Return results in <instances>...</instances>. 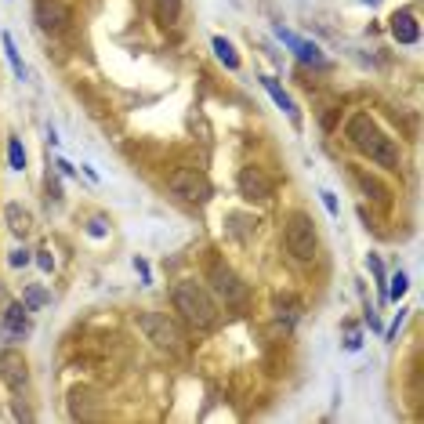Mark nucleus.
Returning a JSON list of instances; mask_svg holds the SVG:
<instances>
[{
    "label": "nucleus",
    "mask_w": 424,
    "mask_h": 424,
    "mask_svg": "<svg viewBox=\"0 0 424 424\" xmlns=\"http://www.w3.org/2000/svg\"><path fill=\"white\" fill-rule=\"evenodd\" d=\"M276 37H279L283 44H287L290 51H294L297 58L305 62V66H316V69H326V66H330V62H326V55H323V51H319V47L312 44V40L297 37V33H290V29H283V26H276Z\"/></svg>",
    "instance_id": "nucleus-9"
},
{
    "label": "nucleus",
    "mask_w": 424,
    "mask_h": 424,
    "mask_svg": "<svg viewBox=\"0 0 424 424\" xmlns=\"http://www.w3.org/2000/svg\"><path fill=\"white\" fill-rule=\"evenodd\" d=\"M175 308L182 312V319L196 330H211L218 323V305L207 287H200L196 279H182L175 287Z\"/></svg>",
    "instance_id": "nucleus-2"
},
{
    "label": "nucleus",
    "mask_w": 424,
    "mask_h": 424,
    "mask_svg": "<svg viewBox=\"0 0 424 424\" xmlns=\"http://www.w3.org/2000/svg\"><path fill=\"white\" fill-rule=\"evenodd\" d=\"M319 196H323V203H326V211L337 214V200H334V193H319Z\"/></svg>",
    "instance_id": "nucleus-22"
},
{
    "label": "nucleus",
    "mask_w": 424,
    "mask_h": 424,
    "mask_svg": "<svg viewBox=\"0 0 424 424\" xmlns=\"http://www.w3.org/2000/svg\"><path fill=\"white\" fill-rule=\"evenodd\" d=\"M26 305H11L8 312H4V334L8 337H22L26 330H29V316H26Z\"/></svg>",
    "instance_id": "nucleus-12"
},
{
    "label": "nucleus",
    "mask_w": 424,
    "mask_h": 424,
    "mask_svg": "<svg viewBox=\"0 0 424 424\" xmlns=\"http://www.w3.org/2000/svg\"><path fill=\"white\" fill-rule=\"evenodd\" d=\"M33 19H37V26L44 29V33L58 37V33H66V29H69L73 15L66 8V0H37V4H33Z\"/></svg>",
    "instance_id": "nucleus-7"
},
{
    "label": "nucleus",
    "mask_w": 424,
    "mask_h": 424,
    "mask_svg": "<svg viewBox=\"0 0 424 424\" xmlns=\"http://www.w3.org/2000/svg\"><path fill=\"white\" fill-rule=\"evenodd\" d=\"M211 290L218 294V301H225L229 308H240L247 301V294H250L247 283L236 276L225 261H214L211 265Z\"/></svg>",
    "instance_id": "nucleus-5"
},
{
    "label": "nucleus",
    "mask_w": 424,
    "mask_h": 424,
    "mask_svg": "<svg viewBox=\"0 0 424 424\" xmlns=\"http://www.w3.org/2000/svg\"><path fill=\"white\" fill-rule=\"evenodd\" d=\"M211 47H214V51H218V58H222V62H225V66H229L232 73L240 69V55L232 51V44H229L225 37H214V40H211Z\"/></svg>",
    "instance_id": "nucleus-16"
},
{
    "label": "nucleus",
    "mask_w": 424,
    "mask_h": 424,
    "mask_svg": "<svg viewBox=\"0 0 424 424\" xmlns=\"http://www.w3.org/2000/svg\"><path fill=\"white\" fill-rule=\"evenodd\" d=\"M156 4V22L160 26H175L182 15V0H152Z\"/></svg>",
    "instance_id": "nucleus-15"
},
{
    "label": "nucleus",
    "mask_w": 424,
    "mask_h": 424,
    "mask_svg": "<svg viewBox=\"0 0 424 424\" xmlns=\"http://www.w3.org/2000/svg\"><path fill=\"white\" fill-rule=\"evenodd\" d=\"M391 37H396L399 44H417L421 29H417V19L410 11H396V15H391Z\"/></svg>",
    "instance_id": "nucleus-11"
},
{
    "label": "nucleus",
    "mask_w": 424,
    "mask_h": 424,
    "mask_svg": "<svg viewBox=\"0 0 424 424\" xmlns=\"http://www.w3.org/2000/svg\"><path fill=\"white\" fill-rule=\"evenodd\" d=\"M29 261H33V258H29V250H22V247H19V250H11V258H8L11 269H26Z\"/></svg>",
    "instance_id": "nucleus-20"
},
{
    "label": "nucleus",
    "mask_w": 424,
    "mask_h": 424,
    "mask_svg": "<svg viewBox=\"0 0 424 424\" xmlns=\"http://www.w3.org/2000/svg\"><path fill=\"white\" fill-rule=\"evenodd\" d=\"M37 265L44 272H51L55 269V258H51V250H37Z\"/></svg>",
    "instance_id": "nucleus-21"
},
{
    "label": "nucleus",
    "mask_w": 424,
    "mask_h": 424,
    "mask_svg": "<svg viewBox=\"0 0 424 424\" xmlns=\"http://www.w3.org/2000/svg\"><path fill=\"white\" fill-rule=\"evenodd\" d=\"M4 218H8V229H11L15 236H26V232H29V225H33L29 211H26V207H19V203H8V207H4Z\"/></svg>",
    "instance_id": "nucleus-14"
},
{
    "label": "nucleus",
    "mask_w": 424,
    "mask_h": 424,
    "mask_svg": "<svg viewBox=\"0 0 424 424\" xmlns=\"http://www.w3.org/2000/svg\"><path fill=\"white\" fill-rule=\"evenodd\" d=\"M283 240H287V254H290L294 261L305 265V261L316 258L319 240H316V225H312L308 214H290V218H287V232H283Z\"/></svg>",
    "instance_id": "nucleus-3"
},
{
    "label": "nucleus",
    "mask_w": 424,
    "mask_h": 424,
    "mask_svg": "<svg viewBox=\"0 0 424 424\" xmlns=\"http://www.w3.org/2000/svg\"><path fill=\"white\" fill-rule=\"evenodd\" d=\"M261 87L269 91V94H272V102H276V105L283 109V113H287V116H290V120L297 123V109H294V102H290V94L283 91V87H279V84L272 80V76H261Z\"/></svg>",
    "instance_id": "nucleus-13"
},
{
    "label": "nucleus",
    "mask_w": 424,
    "mask_h": 424,
    "mask_svg": "<svg viewBox=\"0 0 424 424\" xmlns=\"http://www.w3.org/2000/svg\"><path fill=\"white\" fill-rule=\"evenodd\" d=\"M138 330L156 344V348H167L170 355L182 352V330L170 323L164 312H141V316H138Z\"/></svg>",
    "instance_id": "nucleus-4"
},
{
    "label": "nucleus",
    "mask_w": 424,
    "mask_h": 424,
    "mask_svg": "<svg viewBox=\"0 0 424 424\" xmlns=\"http://www.w3.org/2000/svg\"><path fill=\"white\" fill-rule=\"evenodd\" d=\"M8 160H11V170H26V149L19 138L8 141Z\"/></svg>",
    "instance_id": "nucleus-18"
},
{
    "label": "nucleus",
    "mask_w": 424,
    "mask_h": 424,
    "mask_svg": "<svg viewBox=\"0 0 424 424\" xmlns=\"http://www.w3.org/2000/svg\"><path fill=\"white\" fill-rule=\"evenodd\" d=\"M406 287H410V283H406V276L396 272V276H391V287H388V297H391V301H399V297L406 294Z\"/></svg>",
    "instance_id": "nucleus-19"
},
{
    "label": "nucleus",
    "mask_w": 424,
    "mask_h": 424,
    "mask_svg": "<svg viewBox=\"0 0 424 424\" xmlns=\"http://www.w3.org/2000/svg\"><path fill=\"white\" fill-rule=\"evenodd\" d=\"M0 381H4L11 391H22L29 385V366H26L22 352H15V348L0 352Z\"/></svg>",
    "instance_id": "nucleus-8"
},
{
    "label": "nucleus",
    "mask_w": 424,
    "mask_h": 424,
    "mask_svg": "<svg viewBox=\"0 0 424 424\" xmlns=\"http://www.w3.org/2000/svg\"><path fill=\"white\" fill-rule=\"evenodd\" d=\"M0 44H4V55H8V62H11L15 76H26V66H22L19 51H15V40H11V33H0Z\"/></svg>",
    "instance_id": "nucleus-17"
},
{
    "label": "nucleus",
    "mask_w": 424,
    "mask_h": 424,
    "mask_svg": "<svg viewBox=\"0 0 424 424\" xmlns=\"http://www.w3.org/2000/svg\"><path fill=\"white\" fill-rule=\"evenodd\" d=\"M167 185H170V193L182 196L185 203H207L211 200V182H207V175H200L196 167L175 170V175L167 178Z\"/></svg>",
    "instance_id": "nucleus-6"
},
{
    "label": "nucleus",
    "mask_w": 424,
    "mask_h": 424,
    "mask_svg": "<svg viewBox=\"0 0 424 424\" xmlns=\"http://www.w3.org/2000/svg\"><path fill=\"white\" fill-rule=\"evenodd\" d=\"M348 141L363 152V156H370V160L377 164V167H399V149H396V141H391L381 127L373 123V116L370 113H355L352 120H348Z\"/></svg>",
    "instance_id": "nucleus-1"
},
{
    "label": "nucleus",
    "mask_w": 424,
    "mask_h": 424,
    "mask_svg": "<svg viewBox=\"0 0 424 424\" xmlns=\"http://www.w3.org/2000/svg\"><path fill=\"white\" fill-rule=\"evenodd\" d=\"M240 196L250 200V203H261V200L272 196V182L265 178L258 167H243L240 170Z\"/></svg>",
    "instance_id": "nucleus-10"
}]
</instances>
